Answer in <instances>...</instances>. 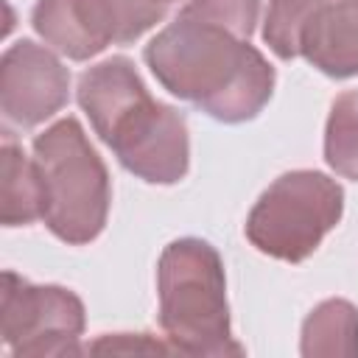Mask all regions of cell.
<instances>
[{
  "label": "cell",
  "mask_w": 358,
  "mask_h": 358,
  "mask_svg": "<svg viewBox=\"0 0 358 358\" xmlns=\"http://www.w3.org/2000/svg\"><path fill=\"white\" fill-rule=\"evenodd\" d=\"M143 59L162 90L221 123L257 117L277 81L249 39L182 11L145 45Z\"/></svg>",
  "instance_id": "1"
},
{
  "label": "cell",
  "mask_w": 358,
  "mask_h": 358,
  "mask_svg": "<svg viewBox=\"0 0 358 358\" xmlns=\"http://www.w3.org/2000/svg\"><path fill=\"white\" fill-rule=\"evenodd\" d=\"M78 106L117 162L148 185H176L190 168L187 117L145 90L129 56H109L78 76Z\"/></svg>",
  "instance_id": "2"
},
{
  "label": "cell",
  "mask_w": 358,
  "mask_h": 358,
  "mask_svg": "<svg viewBox=\"0 0 358 358\" xmlns=\"http://www.w3.org/2000/svg\"><path fill=\"white\" fill-rule=\"evenodd\" d=\"M159 327L185 355H243L232 336L227 277L218 249L201 238L171 241L157 263Z\"/></svg>",
  "instance_id": "3"
},
{
  "label": "cell",
  "mask_w": 358,
  "mask_h": 358,
  "mask_svg": "<svg viewBox=\"0 0 358 358\" xmlns=\"http://www.w3.org/2000/svg\"><path fill=\"white\" fill-rule=\"evenodd\" d=\"M45 190V227L67 246L95 241L109 218V171L78 117L67 115L34 137Z\"/></svg>",
  "instance_id": "4"
},
{
  "label": "cell",
  "mask_w": 358,
  "mask_h": 358,
  "mask_svg": "<svg viewBox=\"0 0 358 358\" xmlns=\"http://www.w3.org/2000/svg\"><path fill=\"white\" fill-rule=\"evenodd\" d=\"M344 215V187L322 171L277 176L246 215L249 243L282 263L308 260Z\"/></svg>",
  "instance_id": "5"
},
{
  "label": "cell",
  "mask_w": 358,
  "mask_h": 358,
  "mask_svg": "<svg viewBox=\"0 0 358 358\" xmlns=\"http://www.w3.org/2000/svg\"><path fill=\"white\" fill-rule=\"evenodd\" d=\"M87 327L84 302L64 285H34L17 271H3L0 336L17 358H62L81 352Z\"/></svg>",
  "instance_id": "6"
},
{
  "label": "cell",
  "mask_w": 358,
  "mask_h": 358,
  "mask_svg": "<svg viewBox=\"0 0 358 358\" xmlns=\"http://www.w3.org/2000/svg\"><path fill=\"white\" fill-rule=\"evenodd\" d=\"M162 3L151 0H36L34 31L73 62H87L109 45H129L165 20Z\"/></svg>",
  "instance_id": "7"
},
{
  "label": "cell",
  "mask_w": 358,
  "mask_h": 358,
  "mask_svg": "<svg viewBox=\"0 0 358 358\" xmlns=\"http://www.w3.org/2000/svg\"><path fill=\"white\" fill-rule=\"evenodd\" d=\"M70 101V70L53 50L17 39L0 59V112L17 129H36Z\"/></svg>",
  "instance_id": "8"
},
{
  "label": "cell",
  "mask_w": 358,
  "mask_h": 358,
  "mask_svg": "<svg viewBox=\"0 0 358 358\" xmlns=\"http://www.w3.org/2000/svg\"><path fill=\"white\" fill-rule=\"evenodd\" d=\"M296 50L330 78L358 76V0H313Z\"/></svg>",
  "instance_id": "9"
},
{
  "label": "cell",
  "mask_w": 358,
  "mask_h": 358,
  "mask_svg": "<svg viewBox=\"0 0 358 358\" xmlns=\"http://www.w3.org/2000/svg\"><path fill=\"white\" fill-rule=\"evenodd\" d=\"M0 221L3 227H28L45 213V190L36 159L25 157L11 131H3L0 145Z\"/></svg>",
  "instance_id": "10"
},
{
  "label": "cell",
  "mask_w": 358,
  "mask_h": 358,
  "mask_svg": "<svg viewBox=\"0 0 358 358\" xmlns=\"http://www.w3.org/2000/svg\"><path fill=\"white\" fill-rule=\"evenodd\" d=\"M299 352L313 355H358V308L347 299L319 302L302 322Z\"/></svg>",
  "instance_id": "11"
},
{
  "label": "cell",
  "mask_w": 358,
  "mask_h": 358,
  "mask_svg": "<svg viewBox=\"0 0 358 358\" xmlns=\"http://www.w3.org/2000/svg\"><path fill=\"white\" fill-rule=\"evenodd\" d=\"M324 162L344 179L358 182V90L336 95L324 126Z\"/></svg>",
  "instance_id": "12"
},
{
  "label": "cell",
  "mask_w": 358,
  "mask_h": 358,
  "mask_svg": "<svg viewBox=\"0 0 358 358\" xmlns=\"http://www.w3.org/2000/svg\"><path fill=\"white\" fill-rule=\"evenodd\" d=\"M310 6H313V0H268V11H266V22H263V42L282 62H291L299 56V50H296L299 28H302Z\"/></svg>",
  "instance_id": "13"
},
{
  "label": "cell",
  "mask_w": 358,
  "mask_h": 358,
  "mask_svg": "<svg viewBox=\"0 0 358 358\" xmlns=\"http://www.w3.org/2000/svg\"><path fill=\"white\" fill-rule=\"evenodd\" d=\"M263 0H190L182 14L215 22L241 39H252Z\"/></svg>",
  "instance_id": "14"
},
{
  "label": "cell",
  "mask_w": 358,
  "mask_h": 358,
  "mask_svg": "<svg viewBox=\"0 0 358 358\" xmlns=\"http://www.w3.org/2000/svg\"><path fill=\"white\" fill-rule=\"evenodd\" d=\"M151 3H162V6H171V3H179V0H151Z\"/></svg>",
  "instance_id": "15"
}]
</instances>
